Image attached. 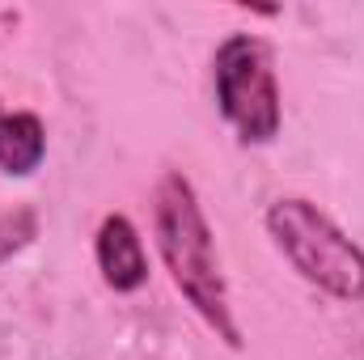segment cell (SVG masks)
I'll use <instances>...</instances> for the list:
<instances>
[{
	"instance_id": "cell-2",
	"label": "cell",
	"mask_w": 364,
	"mask_h": 360,
	"mask_svg": "<svg viewBox=\"0 0 364 360\" xmlns=\"http://www.w3.org/2000/svg\"><path fill=\"white\" fill-rule=\"evenodd\" d=\"M267 233L301 280L335 301H364V250L314 199H275L267 208Z\"/></svg>"
},
{
	"instance_id": "cell-6",
	"label": "cell",
	"mask_w": 364,
	"mask_h": 360,
	"mask_svg": "<svg viewBox=\"0 0 364 360\" xmlns=\"http://www.w3.org/2000/svg\"><path fill=\"white\" fill-rule=\"evenodd\" d=\"M38 238V212L34 208H0V268L21 255Z\"/></svg>"
},
{
	"instance_id": "cell-4",
	"label": "cell",
	"mask_w": 364,
	"mask_h": 360,
	"mask_svg": "<svg viewBox=\"0 0 364 360\" xmlns=\"http://www.w3.org/2000/svg\"><path fill=\"white\" fill-rule=\"evenodd\" d=\"M93 259H97V271H102L106 288H114V292H136V288L149 284V255H144V242H140L136 225H132L123 212H110V216L97 225Z\"/></svg>"
},
{
	"instance_id": "cell-1",
	"label": "cell",
	"mask_w": 364,
	"mask_h": 360,
	"mask_svg": "<svg viewBox=\"0 0 364 360\" xmlns=\"http://www.w3.org/2000/svg\"><path fill=\"white\" fill-rule=\"evenodd\" d=\"M153 233L157 255L170 271L182 301L203 318V327L233 352H242V331L229 305V284L220 271L212 225L199 208V195L182 170H166L153 195Z\"/></svg>"
},
{
	"instance_id": "cell-3",
	"label": "cell",
	"mask_w": 364,
	"mask_h": 360,
	"mask_svg": "<svg viewBox=\"0 0 364 360\" xmlns=\"http://www.w3.org/2000/svg\"><path fill=\"white\" fill-rule=\"evenodd\" d=\"M212 85L225 123L242 144H272L279 136V81L272 47L255 34H229L212 60Z\"/></svg>"
},
{
	"instance_id": "cell-5",
	"label": "cell",
	"mask_w": 364,
	"mask_h": 360,
	"mask_svg": "<svg viewBox=\"0 0 364 360\" xmlns=\"http://www.w3.org/2000/svg\"><path fill=\"white\" fill-rule=\"evenodd\" d=\"M47 157V127L30 110L0 115V170L13 179H26Z\"/></svg>"
}]
</instances>
